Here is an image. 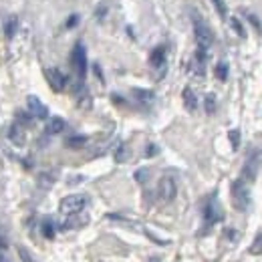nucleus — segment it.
Returning a JSON list of instances; mask_svg holds the SVG:
<instances>
[{
	"label": "nucleus",
	"instance_id": "f257e3e1",
	"mask_svg": "<svg viewBox=\"0 0 262 262\" xmlns=\"http://www.w3.org/2000/svg\"><path fill=\"white\" fill-rule=\"evenodd\" d=\"M192 20H194V36H196L198 49L208 53L210 47H212V40H214L212 31H210V27L206 25V20L198 14L196 10H192Z\"/></svg>",
	"mask_w": 262,
	"mask_h": 262
},
{
	"label": "nucleus",
	"instance_id": "f03ea898",
	"mask_svg": "<svg viewBox=\"0 0 262 262\" xmlns=\"http://www.w3.org/2000/svg\"><path fill=\"white\" fill-rule=\"evenodd\" d=\"M232 200H234V206L238 210H242V212H246L250 208V202H252L250 190H248V184L242 178L232 184Z\"/></svg>",
	"mask_w": 262,
	"mask_h": 262
},
{
	"label": "nucleus",
	"instance_id": "7ed1b4c3",
	"mask_svg": "<svg viewBox=\"0 0 262 262\" xmlns=\"http://www.w3.org/2000/svg\"><path fill=\"white\" fill-rule=\"evenodd\" d=\"M89 204V198L85 194H71L61 200V212L65 216H71V214H81Z\"/></svg>",
	"mask_w": 262,
	"mask_h": 262
},
{
	"label": "nucleus",
	"instance_id": "20e7f679",
	"mask_svg": "<svg viewBox=\"0 0 262 262\" xmlns=\"http://www.w3.org/2000/svg\"><path fill=\"white\" fill-rule=\"evenodd\" d=\"M71 65L75 69L77 77L83 81L85 75H87V51H85L83 42H77V45H75V49H73V53H71Z\"/></svg>",
	"mask_w": 262,
	"mask_h": 262
},
{
	"label": "nucleus",
	"instance_id": "39448f33",
	"mask_svg": "<svg viewBox=\"0 0 262 262\" xmlns=\"http://www.w3.org/2000/svg\"><path fill=\"white\" fill-rule=\"evenodd\" d=\"M158 194L164 202H171L173 198L178 196V186H176V180L171 176H164L160 180V186H158Z\"/></svg>",
	"mask_w": 262,
	"mask_h": 262
},
{
	"label": "nucleus",
	"instance_id": "423d86ee",
	"mask_svg": "<svg viewBox=\"0 0 262 262\" xmlns=\"http://www.w3.org/2000/svg\"><path fill=\"white\" fill-rule=\"evenodd\" d=\"M27 111L33 115L34 119H47L49 117V107L34 95H29L27 97Z\"/></svg>",
	"mask_w": 262,
	"mask_h": 262
},
{
	"label": "nucleus",
	"instance_id": "0eeeda50",
	"mask_svg": "<svg viewBox=\"0 0 262 262\" xmlns=\"http://www.w3.org/2000/svg\"><path fill=\"white\" fill-rule=\"evenodd\" d=\"M45 79L51 85L53 91H63L67 87V77L59 71V69H47L45 71Z\"/></svg>",
	"mask_w": 262,
	"mask_h": 262
},
{
	"label": "nucleus",
	"instance_id": "6e6552de",
	"mask_svg": "<svg viewBox=\"0 0 262 262\" xmlns=\"http://www.w3.org/2000/svg\"><path fill=\"white\" fill-rule=\"evenodd\" d=\"M256 171H258V156L252 151V156L246 160V164H244V169H242V180L246 182V184H250V182H254L256 180Z\"/></svg>",
	"mask_w": 262,
	"mask_h": 262
},
{
	"label": "nucleus",
	"instance_id": "1a4fd4ad",
	"mask_svg": "<svg viewBox=\"0 0 262 262\" xmlns=\"http://www.w3.org/2000/svg\"><path fill=\"white\" fill-rule=\"evenodd\" d=\"M8 139L14 143V145H25L27 143V131L23 125H18V123H12L10 127H8Z\"/></svg>",
	"mask_w": 262,
	"mask_h": 262
},
{
	"label": "nucleus",
	"instance_id": "9d476101",
	"mask_svg": "<svg viewBox=\"0 0 262 262\" xmlns=\"http://www.w3.org/2000/svg\"><path fill=\"white\" fill-rule=\"evenodd\" d=\"M204 216H206L208 224H214V222H218V220L222 218L220 208H218V204H216L214 200H212V202H208V206H206V210H204Z\"/></svg>",
	"mask_w": 262,
	"mask_h": 262
},
{
	"label": "nucleus",
	"instance_id": "9b49d317",
	"mask_svg": "<svg viewBox=\"0 0 262 262\" xmlns=\"http://www.w3.org/2000/svg\"><path fill=\"white\" fill-rule=\"evenodd\" d=\"M149 63H151L154 69H164L165 67V47H158V49L151 53Z\"/></svg>",
	"mask_w": 262,
	"mask_h": 262
},
{
	"label": "nucleus",
	"instance_id": "f8f14e48",
	"mask_svg": "<svg viewBox=\"0 0 262 262\" xmlns=\"http://www.w3.org/2000/svg\"><path fill=\"white\" fill-rule=\"evenodd\" d=\"M65 119L63 117H51L49 119V123H47V133H51V135H57V133H61V131L65 129Z\"/></svg>",
	"mask_w": 262,
	"mask_h": 262
},
{
	"label": "nucleus",
	"instance_id": "ddd939ff",
	"mask_svg": "<svg viewBox=\"0 0 262 262\" xmlns=\"http://www.w3.org/2000/svg\"><path fill=\"white\" fill-rule=\"evenodd\" d=\"M182 97H184V105H186V109H188V111H196L198 109V97L190 87H186V89H184V95H182Z\"/></svg>",
	"mask_w": 262,
	"mask_h": 262
},
{
	"label": "nucleus",
	"instance_id": "4468645a",
	"mask_svg": "<svg viewBox=\"0 0 262 262\" xmlns=\"http://www.w3.org/2000/svg\"><path fill=\"white\" fill-rule=\"evenodd\" d=\"M230 27H232V31L238 34L240 38H246V29H244V23H242L238 16H230Z\"/></svg>",
	"mask_w": 262,
	"mask_h": 262
},
{
	"label": "nucleus",
	"instance_id": "2eb2a0df",
	"mask_svg": "<svg viewBox=\"0 0 262 262\" xmlns=\"http://www.w3.org/2000/svg\"><path fill=\"white\" fill-rule=\"evenodd\" d=\"M133 95H135V99L137 101H141V103H154V99H156V95L151 93V91H147V89H133Z\"/></svg>",
	"mask_w": 262,
	"mask_h": 262
},
{
	"label": "nucleus",
	"instance_id": "dca6fc26",
	"mask_svg": "<svg viewBox=\"0 0 262 262\" xmlns=\"http://www.w3.org/2000/svg\"><path fill=\"white\" fill-rule=\"evenodd\" d=\"M87 143V137L85 135H73L67 139V147H83Z\"/></svg>",
	"mask_w": 262,
	"mask_h": 262
},
{
	"label": "nucleus",
	"instance_id": "f3484780",
	"mask_svg": "<svg viewBox=\"0 0 262 262\" xmlns=\"http://www.w3.org/2000/svg\"><path fill=\"white\" fill-rule=\"evenodd\" d=\"M216 12L222 16V18H228V6H226V0H212Z\"/></svg>",
	"mask_w": 262,
	"mask_h": 262
},
{
	"label": "nucleus",
	"instance_id": "a211bd4d",
	"mask_svg": "<svg viewBox=\"0 0 262 262\" xmlns=\"http://www.w3.org/2000/svg\"><path fill=\"white\" fill-rule=\"evenodd\" d=\"M216 77H218L220 81H226V79H228V63L220 61V63L216 65Z\"/></svg>",
	"mask_w": 262,
	"mask_h": 262
},
{
	"label": "nucleus",
	"instance_id": "6ab92c4d",
	"mask_svg": "<svg viewBox=\"0 0 262 262\" xmlns=\"http://www.w3.org/2000/svg\"><path fill=\"white\" fill-rule=\"evenodd\" d=\"M250 254H262V232L260 234H256V238H254V242L250 244Z\"/></svg>",
	"mask_w": 262,
	"mask_h": 262
},
{
	"label": "nucleus",
	"instance_id": "aec40b11",
	"mask_svg": "<svg viewBox=\"0 0 262 262\" xmlns=\"http://www.w3.org/2000/svg\"><path fill=\"white\" fill-rule=\"evenodd\" d=\"M79 107H81V109H89V107H91V97H89L87 91H83V93L79 95Z\"/></svg>",
	"mask_w": 262,
	"mask_h": 262
},
{
	"label": "nucleus",
	"instance_id": "412c9836",
	"mask_svg": "<svg viewBox=\"0 0 262 262\" xmlns=\"http://www.w3.org/2000/svg\"><path fill=\"white\" fill-rule=\"evenodd\" d=\"M204 103H206V111H208V113L212 115V113L216 111V97H214V95L210 93V95L206 97V101H204Z\"/></svg>",
	"mask_w": 262,
	"mask_h": 262
},
{
	"label": "nucleus",
	"instance_id": "4be33fe9",
	"mask_svg": "<svg viewBox=\"0 0 262 262\" xmlns=\"http://www.w3.org/2000/svg\"><path fill=\"white\" fill-rule=\"evenodd\" d=\"M230 141H232V149H238V145H240V131L238 129H232L228 133Z\"/></svg>",
	"mask_w": 262,
	"mask_h": 262
},
{
	"label": "nucleus",
	"instance_id": "5701e85b",
	"mask_svg": "<svg viewBox=\"0 0 262 262\" xmlns=\"http://www.w3.org/2000/svg\"><path fill=\"white\" fill-rule=\"evenodd\" d=\"M246 16H248V18H250V23H252V27H254V29H256V31H258V33H262L260 20H258V18H256V16H254V14H252V12H246Z\"/></svg>",
	"mask_w": 262,
	"mask_h": 262
},
{
	"label": "nucleus",
	"instance_id": "b1692460",
	"mask_svg": "<svg viewBox=\"0 0 262 262\" xmlns=\"http://www.w3.org/2000/svg\"><path fill=\"white\" fill-rule=\"evenodd\" d=\"M0 246H4V242H0Z\"/></svg>",
	"mask_w": 262,
	"mask_h": 262
}]
</instances>
